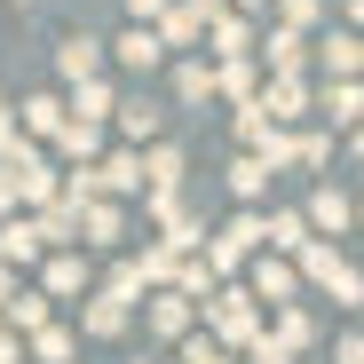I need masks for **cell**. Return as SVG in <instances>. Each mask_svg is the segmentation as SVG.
<instances>
[{
	"mask_svg": "<svg viewBox=\"0 0 364 364\" xmlns=\"http://www.w3.org/2000/svg\"><path fill=\"white\" fill-rule=\"evenodd\" d=\"M111 111H119L111 80H80V87H72V103H64V119H87V127H103Z\"/></svg>",
	"mask_w": 364,
	"mask_h": 364,
	"instance_id": "cell-17",
	"label": "cell"
},
{
	"mask_svg": "<svg viewBox=\"0 0 364 364\" xmlns=\"http://www.w3.org/2000/svg\"><path fill=\"white\" fill-rule=\"evenodd\" d=\"M333 364H364V341H356V333H341V348H333Z\"/></svg>",
	"mask_w": 364,
	"mask_h": 364,
	"instance_id": "cell-38",
	"label": "cell"
},
{
	"mask_svg": "<svg viewBox=\"0 0 364 364\" xmlns=\"http://www.w3.org/2000/svg\"><path fill=\"white\" fill-rule=\"evenodd\" d=\"M80 325H87L95 341H119V333H127V309H111L103 293H87V309H80Z\"/></svg>",
	"mask_w": 364,
	"mask_h": 364,
	"instance_id": "cell-29",
	"label": "cell"
},
{
	"mask_svg": "<svg viewBox=\"0 0 364 364\" xmlns=\"http://www.w3.org/2000/svg\"><path fill=\"white\" fill-rule=\"evenodd\" d=\"M0 262H9V269L48 262V254H40V230H32V214H9V222H0Z\"/></svg>",
	"mask_w": 364,
	"mask_h": 364,
	"instance_id": "cell-11",
	"label": "cell"
},
{
	"mask_svg": "<svg viewBox=\"0 0 364 364\" xmlns=\"http://www.w3.org/2000/svg\"><path fill=\"white\" fill-rule=\"evenodd\" d=\"M254 55L269 64V80H301V64H309V40L277 24V32H262V40H254Z\"/></svg>",
	"mask_w": 364,
	"mask_h": 364,
	"instance_id": "cell-8",
	"label": "cell"
},
{
	"mask_svg": "<svg viewBox=\"0 0 364 364\" xmlns=\"http://www.w3.org/2000/svg\"><path fill=\"white\" fill-rule=\"evenodd\" d=\"M293 262H301L293 277H309V285H325L333 301H348V309H356V301H364V285H356V269H348V254H333L325 237H309V246H301Z\"/></svg>",
	"mask_w": 364,
	"mask_h": 364,
	"instance_id": "cell-2",
	"label": "cell"
},
{
	"mask_svg": "<svg viewBox=\"0 0 364 364\" xmlns=\"http://www.w3.org/2000/svg\"><path fill=\"white\" fill-rule=\"evenodd\" d=\"M246 293H254V309L269 317V309H293V301H301V277H293V262L262 254V262H254V285H246Z\"/></svg>",
	"mask_w": 364,
	"mask_h": 364,
	"instance_id": "cell-6",
	"label": "cell"
},
{
	"mask_svg": "<svg viewBox=\"0 0 364 364\" xmlns=\"http://www.w3.org/2000/svg\"><path fill=\"white\" fill-rule=\"evenodd\" d=\"M16 151H32V143H24V135H16V111H9V103H0V166H9V159H16Z\"/></svg>",
	"mask_w": 364,
	"mask_h": 364,
	"instance_id": "cell-35",
	"label": "cell"
},
{
	"mask_svg": "<svg viewBox=\"0 0 364 364\" xmlns=\"http://www.w3.org/2000/svg\"><path fill=\"white\" fill-rule=\"evenodd\" d=\"M135 277H143V293H166V277H174V254H166V246H143V254H135Z\"/></svg>",
	"mask_w": 364,
	"mask_h": 364,
	"instance_id": "cell-31",
	"label": "cell"
},
{
	"mask_svg": "<svg viewBox=\"0 0 364 364\" xmlns=\"http://www.w3.org/2000/svg\"><path fill=\"white\" fill-rule=\"evenodd\" d=\"M55 72H64L72 87H80V80H103V40H87V32H72L64 48H55Z\"/></svg>",
	"mask_w": 364,
	"mask_h": 364,
	"instance_id": "cell-12",
	"label": "cell"
},
{
	"mask_svg": "<svg viewBox=\"0 0 364 364\" xmlns=\"http://www.w3.org/2000/svg\"><path fill=\"white\" fill-rule=\"evenodd\" d=\"M111 119H119V135H127L135 151H143V143H159V111H151V103H119Z\"/></svg>",
	"mask_w": 364,
	"mask_h": 364,
	"instance_id": "cell-28",
	"label": "cell"
},
{
	"mask_svg": "<svg viewBox=\"0 0 364 364\" xmlns=\"http://www.w3.org/2000/svg\"><path fill=\"white\" fill-rule=\"evenodd\" d=\"M230 191L246 198V206H262V191H269V166H262V159H246V151H237V159H230Z\"/></svg>",
	"mask_w": 364,
	"mask_h": 364,
	"instance_id": "cell-27",
	"label": "cell"
},
{
	"mask_svg": "<svg viewBox=\"0 0 364 364\" xmlns=\"http://www.w3.org/2000/svg\"><path fill=\"white\" fill-rule=\"evenodd\" d=\"M111 55H119L127 72H159V64H166V48H159L143 24H127V32H119V40H111Z\"/></svg>",
	"mask_w": 364,
	"mask_h": 364,
	"instance_id": "cell-18",
	"label": "cell"
},
{
	"mask_svg": "<svg viewBox=\"0 0 364 364\" xmlns=\"http://www.w3.org/2000/svg\"><path fill=\"white\" fill-rule=\"evenodd\" d=\"M0 364H24V341H16L9 325H0Z\"/></svg>",
	"mask_w": 364,
	"mask_h": 364,
	"instance_id": "cell-40",
	"label": "cell"
},
{
	"mask_svg": "<svg viewBox=\"0 0 364 364\" xmlns=\"http://www.w3.org/2000/svg\"><path fill=\"white\" fill-rule=\"evenodd\" d=\"M237 356H246V364H293V356H285V348H277L269 333H262V341H246V348H237Z\"/></svg>",
	"mask_w": 364,
	"mask_h": 364,
	"instance_id": "cell-36",
	"label": "cell"
},
{
	"mask_svg": "<svg viewBox=\"0 0 364 364\" xmlns=\"http://www.w3.org/2000/svg\"><path fill=\"white\" fill-rule=\"evenodd\" d=\"M9 214H24V206H16V182H9V166H0V222H9Z\"/></svg>",
	"mask_w": 364,
	"mask_h": 364,
	"instance_id": "cell-39",
	"label": "cell"
},
{
	"mask_svg": "<svg viewBox=\"0 0 364 364\" xmlns=\"http://www.w3.org/2000/svg\"><path fill=\"white\" fill-rule=\"evenodd\" d=\"M348 214H356V206H348V191H333V182H317V191H309V206H301V222H309V237L325 230V246H333V237L348 230Z\"/></svg>",
	"mask_w": 364,
	"mask_h": 364,
	"instance_id": "cell-9",
	"label": "cell"
},
{
	"mask_svg": "<svg viewBox=\"0 0 364 364\" xmlns=\"http://www.w3.org/2000/svg\"><path fill=\"white\" fill-rule=\"evenodd\" d=\"M135 159H143V191H182V174H191V159H182L174 143H151Z\"/></svg>",
	"mask_w": 364,
	"mask_h": 364,
	"instance_id": "cell-15",
	"label": "cell"
},
{
	"mask_svg": "<svg viewBox=\"0 0 364 364\" xmlns=\"http://www.w3.org/2000/svg\"><path fill=\"white\" fill-rule=\"evenodd\" d=\"M206 32H214V64H246V55H254V24L246 16H222Z\"/></svg>",
	"mask_w": 364,
	"mask_h": 364,
	"instance_id": "cell-23",
	"label": "cell"
},
{
	"mask_svg": "<svg viewBox=\"0 0 364 364\" xmlns=\"http://www.w3.org/2000/svg\"><path fill=\"white\" fill-rule=\"evenodd\" d=\"M269 317H277V333H269V341H277V348H285V356L301 364V348H309V341H317V317H309V309H301V301H293V309H269Z\"/></svg>",
	"mask_w": 364,
	"mask_h": 364,
	"instance_id": "cell-22",
	"label": "cell"
},
{
	"mask_svg": "<svg viewBox=\"0 0 364 364\" xmlns=\"http://www.w3.org/2000/svg\"><path fill=\"white\" fill-rule=\"evenodd\" d=\"M174 103H214V64H206V55H182V72H174Z\"/></svg>",
	"mask_w": 364,
	"mask_h": 364,
	"instance_id": "cell-26",
	"label": "cell"
},
{
	"mask_svg": "<svg viewBox=\"0 0 364 364\" xmlns=\"http://www.w3.org/2000/svg\"><path fill=\"white\" fill-rule=\"evenodd\" d=\"M198 317H206V341H214L222 356H237L246 341H262V333H269V317L254 309V293H246V285H214V293L198 301Z\"/></svg>",
	"mask_w": 364,
	"mask_h": 364,
	"instance_id": "cell-1",
	"label": "cell"
},
{
	"mask_svg": "<svg viewBox=\"0 0 364 364\" xmlns=\"http://www.w3.org/2000/svg\"><path fill=\"white\" fill-rule=\"evenodd\" d=\"M230 9H246V16H262V9H269V0H230Z\"/></svg>",
	"mask_w": 364,
	"mask_h": 364,
	"instance_id": "cell-41",
	"label": "cell"
},
{
	"mask_svg": "<svg viewBox=\"0 0 364 364\" xmlns=\"http://www.w3.org/2000/svg\"><path fill=\"white\" fill-rule=\"evenodd\" d=\"M9 111H16V135H24V143H32V135L55 143V127H64V103H55V95H24V103H9Z\"/></svg>",
	"mask_w": 364,
	"mask_h": 364,
	"instance_id": "cell-13",
	"label": "cell"
},
{
	"mask_svg": "<svg viewBox=\"0 0 364 364\" xmlns=\"http://www.w3.org/2000/svg\"><path fill=\"white\" fill-rule=\"evenodd\" d=\"M72 348H80V341L55 325V317H48L40 333H24V356H32V364H72Z\"/></svg>",
	"mask_w": 364,
	"mask_h": 364,
	"instance_id": "cell-25",
	"label": "cell"
},
{
	"mask_svg": "<svg viewBox=\"0 0 364 364\" xmlns=\"http://www.w3.org/2000/svg\"><path fill=\"white\" fill-rule=\"evenodd\" d=\"M246 111L262 119V127H293V119H309V80H269Z\"/></svg>",
	"mask_w": 364,
	"mask_h": 364,
	"instance_id": "cell-4",
	"label": "cell"
},
{
	"mask_svg": "<svg viewBox=\"0 0 364 364\" xmlns=\"http://www.w3.org/2000/svg\"><path fill=\"white\" fill-rule=\"evenodd\" d=\"M80 237L87 246H119V237H127V214H119L111 198H95V206H80Z\"/></svg>",
	"mask_w": 364,
	"mask_h": 364,
	"instance_id": "cell-20",
	"label": "cell"
},
{
	"mask_svg": "<svg viewBox=\"0 0 364 364\" xmlns=\"http://www.w3.org/2000/svg\"><path fill=\"white\" fill-rule=\"evenodd\" d=\"M143 325H151L159 341H191L198 309H191V301H182V293H151V301H143Z\"/></svg>",
	"mask_w": 364,
	"mask_h": 364,
	"instance_id": "cell-10",
	"label": "cell"
},
{
	"mask_svg": "<svg viewBox=\"0 0 364 364\" xmlns=\"http://www.w3.org/2000/svg\"><path fill=\"white\" fill-rule=\"evenodd\" d=\"M317 64H325V80H356V64H364L356 32H325V40H317Z\"/></svg>",
	"mask_w": 364,
	"mask_h": 364,
	"instance_id": "cell-21",
	"label": "cell"
},
{
	"mask_svg": "<svg viewBox=\"0 0 364 364\" xmlns=\"http://www.w3.org/2000/svg\"><path fill=\"white\" fill-rule=\"evenodd\" d=\"M95 198H111V206L119 198H143V159L135 151H103L95 159Z\"/></svg>",
	"mask_w": 364,
	"mask_h": 364,
	"instance_id": "cell-7",
	"label": "cell"
},
{
	"mask_svg": "<svg viewBox=\"0 0 364 364\" xmlns=\"http://www.w3.org/2000/svg\"><path fill=\"white\" fill-rule=\"evenodd\" d=\"M309 103H317V111L333 119V127H356V111H364V87H356V80H325V87H317Z\"/></svg>",
	"mask_w": 364,
	"mask_h": 364,
	"instance_id": "cell-16",
	"label": "cell"
},
{
	"mask_svg": "<svg viewBox=\"0 0 364 364\" xmlns=\"http://www.w3.org/2000/svg\"><path fill=\"white\" fill-rule=\"evenodd\" d=\"M151 40H159V48H198L206 32H198V24H191V16H182V9H174V0H166V16L151 24Z\"/></svg>",
	"mask_w": 364,
	"mask_h": 364,
	"instance_id": "cell-30",
	"label": "cell"
},
{
	"mask_svg": "<svg viewBox=\"0 0 364 364\" xmlns=\"http://www.w3.org/2000/svg\"><path fill=\"white\" fill-rule=\"evenodd\" d=\"M277 16H285V32H301V40H309V24H317L325 9H317V0H277Z\"/></svg>",
	"mask_w": 364,
	"mask_h": 364,
	"instance_id": "cell-34",
	"label": "cell"
},
{
	"mask_svg": "<svg viewBox=\"0 0 364 364\" xmlns=\"http://www.w3.org/2000/svg\"><path fill=\"white\" fill-rule=\"evenodd\" d=\"M143 214H151L159 230H174L182 214H191V206H182V191H143Z\"/></svg>",
	"mask_w": 364,
	"mask_h": 364,
	"instance_id": "cell-33",
	"label": "cell"
},
{
	"mask_svg": "<svg viewBox=\"0 0 364 364\" xmlns=\"http://www.w3.org/2000/svg\"><path fill=\"white\" fill-rule=\"evenodd\" d=\"M127 16H135V24H143V32H151V24H159V16H166V0H127Z\"/></svg>",
	"mask_w": 364,
	"mask_h": 364,
	"instance_id": "cell-37",
	"label": "cell"
},
{
	"mask_svg": "<svg viewBox=\"0 0 364 364\" xmlns=\"http://www.w3.org/2000/svg\"><path fill=\"white\" fill-rule=\"evenodd\" d=\"M32 230H40V254H72L80 214H64V206H40V214H32Z\"/></svg>",
	"mask_w": 364,
	"mask_h": 364,
	"instance_id": "cell-24",
	"label": "cell"
},
{
	"mask_svg": "<svg viewBox=\"0 0 364 364\" xmlns=\"http://www.w3.org/2000/svg\"><path fill=\"white\" fill-rule=\"evenodd\" d=\"M55 159H64V166H95V159H103V127L64 119V127H55Z\"/></svg>",
	"mask_w": 364,
	"mask_h": 364,
	"instance_id": "cell-14",
	"label": "cell"
},
{
	"mask_svg": "<svg viewBox=\"0 0 364 364\" xmlns=\"http://www.w3.org/2000/svg\"><path fill=\"white\" fill-rule=\"evenodd\" d=\"M95 293V269L80 254H48L40 262V301H87Z\"/></svg>",
	"mask_w": 364,
	"mask_h": 364,
	"instance_id": "cell-5",
	"label": "cell"
},
{
	"mask_svg": "<svg viewBox=\"0 0 364 364\" xmlns=\"http://www.w3.org/2000/svg\"><path fill=\"white\" fill-rule=\"evenodd\" d=\"M214 95L246 111V103L262 95V72H254V55H246V64H214Z\"/></svg>",
	"mask_w": 364,
	"mask_h": 364,
	"instance_id": "cell-19",
	"label": "cell"
},
{
	"mask_svg": "<svg viewBox=\"0 0 364 364\" xmlns=\"http://www.w3.org/2000/svg\"><path fill=\"white\" fill-rule=\"evenodd\" d=\"M55 174H64V166H55V159H40V151H16L9 159V182H16V206H55Z\"/></svg>",
	"mask_w": 364,
	"mask_h": 364,
	"instance_id": "cell-3",
	"label": "cell"
},
{
	"mask_svg": "<svg viewBox=\"0 0 364 364\" xmlns=\"http://www.w3.org/2000/svg\"><path fill=\"white\" fill-rule=\"evenodd\" d=\"M325 159H333V143H325L317 127H301V135H293V166H301V174H317Z\"/></svg>",
	"mask_w": 364,
	"mask_h": 364,
	"instance_id": "cell-32",
	"label": "cell"
}]
</instances>
